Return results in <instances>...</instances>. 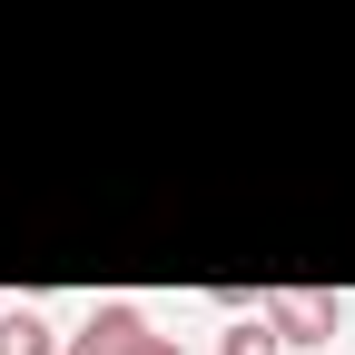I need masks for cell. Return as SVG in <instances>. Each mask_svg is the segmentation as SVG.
Instances as JSON below:
<instances>
[{
    "mask_svg": "<svg viewBox=\"0 0 355 355\" xmlns=\"http://www.w3.org/2000/svg\"><path fill=\"white\" fill-rule=\"evenodd\" d=\"M148 336H158V326H148L128 296H99V306L60 336V355H148Z\"/></svg>",
    "mask_w": 355,
    "mask_h": 355,
    "instance_id": "6da1fadb",
    "label": "cell"
},
{
    "mask_svg": "<svg viewBox=\"0 0 355 355\" xmlns=\"http://www.w3.org/2000/svg\"><path fill=\"white\" fill-rule=\"evenodd\" d=\"M257 316L277 326V345L296 355V345H326V336L345 326V296H316V286H277V296L257 306Z\"/></svg>",
    "mask_w": 355,
    "mask_h": 355,
    "instance_id": "7a4b0ae2",
    "label": "cell"
},
{
    "mask_svg": "<svg viewBox=\"0 0 355 355\" xmlns=\"http://www.w3.org/2000/svg\"><path fill=\"white\" fill-rule=\"evenodd\" d=\"M0 355H60V326L40 306H0Z\"/></svg>",
    "mask_w": 355,
    "mask_h": 355,
    "instance_id": "3957f363",
    "label": "cell"
},
{
    "mask_svg": "<svg viewBox=\"0 0 355 355\" xmlns=\"http://www.w3.org/2000/svg\"><path fill=\"white\" fill-rule=\"evenodd\" d=\"M217 355H286V345H277V326H266V316H237L227 336H217Z\"/></svg>",
    "mask_w": 355,
    "mask_h": 355,
    "instance_id": "277c9868",
    "label": "cell"
},
{
    "mask_svg": "<svg viewBox=\"0 0 355 355\" xmlns=\"http://www.w3.org/2000/svg\"><path fill=\"white\" fill-rule=\"evenodd\" d=\"M148 355H188V345H178V336H148Z\"/></svg>",
    "mask_w": 355,
    "mask_h": 355,
    "instance_id": "5b68a950",
    "label": "cell"
}]
</instances>
